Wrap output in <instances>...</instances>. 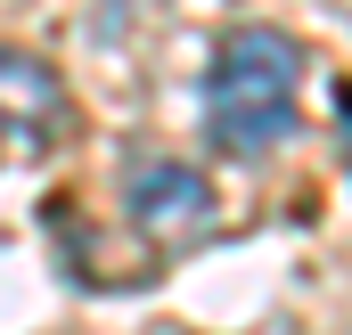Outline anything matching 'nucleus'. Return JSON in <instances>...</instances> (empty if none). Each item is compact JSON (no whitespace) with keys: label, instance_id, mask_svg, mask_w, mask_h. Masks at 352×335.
I'll use <instances>...</instances> for the list:
<instances>
[{"label":"nucleus","instance_id":"7ed1b4c3","mask_svg":"<svg viewBox=\"0 0 352 335\" xmlns=\"http://www.w3.org/2000/svg\"><path fill=\"white\" fill-rule=\"evenodd\" d=\"M123 205H131V221H140L148 238H188V229H205L213 188H205L188 164L140 156V164H131V180H123Z\"/></svg>","mask_w":352,"mask_h":335},{"label":"nucleus","instance_id":"f257e3e1","mask_svg":"<svg viewBox=\"0 0 352 335\" xmlns=\"http://www.w3.org/2000/svg\"><path fill=\"white\" fill-rule=\"evenodd\" d=\"M303 98V49L278 25H238L205 58V139L221 156H263L295 131Z\"/></svg>","mask_w":352,"mask_h":335},{"label":"nucleus","instance_id":"f03ea898","mask_svg":"<svg viewBox=\"0 0 352 335\" xmlns=\"http://www.w3.org/2000/svg\"><path fill=\"white\" fill-rule=\"evenodd\" d=\"M66 123H74V98L58 82V66L33 49H0V164L50 156L66 139Z\"/></svg>","mask_w":352,"mask_h":335}]
</instances>
